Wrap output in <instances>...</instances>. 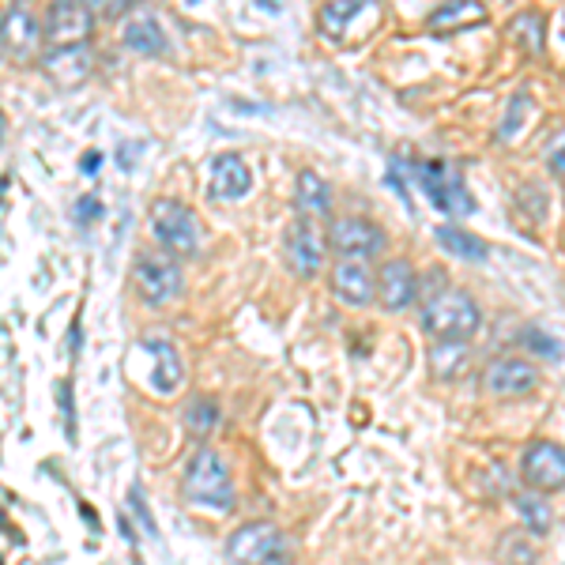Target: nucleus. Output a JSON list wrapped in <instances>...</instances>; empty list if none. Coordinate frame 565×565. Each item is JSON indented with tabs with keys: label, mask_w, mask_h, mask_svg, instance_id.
Segmentation results:
<instances>
[{
	"label": "nucleus",
	"mask_w": 565,
	"mask_h": 565,
	"mask_svg": "<svg viewBox=\"0 0 565 565\" xmlns=\"http://www.w3.org/2000/svg\"><path fill=\"white\" fill-rule=\"evenodd\" d=\"M498 558L505 565H536V547L521 536H501V551Z\"/></svg>",
	"instance_id": "27"
},
{
	"label": "nucleus",
	"mask_w": 565,
	"mask_h": 565,
	"mask_svg": "<svg viewBox=\"0 0 565 565\" xmlns=\"http://www.w3.org/2000/svg\"><path fill=\"white\" fill-rule=\"evenodd\" d=\"M543 30H547L543 15H539V12H521V15H513V20H509L505 35L513 38L516 46H524L528 53H543Z\"/></svg>",
	"instance_id": "24"
},
{
	"label": "nucleus",
	"mask_w": 565,
	"mask_h": 565,
	"mask_svg": "<svg viewBox=\"0 0 565 565\" xmlns=\"http://www.w3.org/2000/svg\"><path fill=\"white\" fill-rule=\"evenodd\" d=\"M429 362H434V377L441 381H457L467 373V362H472V355H467V344H434V351H429Z\"/></svg>",
	"instance_id": "23"
},
{
	"label": "nucleus",
	"mask_w": 565,
	"mask_h": 565,
	"mask_svg": "<svg viewBox=\"0 0 565 565\" xmlns=\"http://www.w3.org/2000/svg\"><path fill=\"white\" fill-rule=\"evenodd\" d=\"M294 204L306 219H321V215L332 211V189L329 181L317 170H301L298 181H294Z\"/></svg>",
	"instance_id": "19"
},
{
	"label": "nucleus",
	"mask_w": 565,
	"mask_h": 565,
	"mask_svg": "<svg viewBox=\"0 0 565 565\" xmlns=\"http://www.w3.org/2000/svg\"><path fill=\"white\" fill-rule=\"evenodd\" d=\"M253 185V174H249V163L234 151L227 155H215L211 166H208V193L215 201H242Z\"/></svg>",
	"instance_id": "15"
},
{
	"label": "nucleus",
	"mask_w": 565,
	"mask_h": 565,
	"mask_svg": "<svg viewBox=\"0 0 565 565\" xmlns=\"http://www.w3.org/2000/svg\"><path fill=\"white\" fill-rule=\"evenodd\" d=\"M437 242H441L445 253H452V257H460V260H472V265L490 257L487 242L467 234V230H460V227H437Z\"/></svg>",
	"instance_id": "20"
},
{
	"label": "nucleus",
	"mask_w": 565,
	"mask_h": 565,
	"mask_svg": "<svg viewBox=\"0 0 565 565\" xmlns=\"http://www.w3.org/2000/svg\"><path fill=\"white\" fill-rule=\"evenodd\" d=\"M42 72L57 87H79L91 79L94 72V53L91 46H65V50H50L42 57Z\"/></svg>",
	"instance_id": "16"
},
{
	"label": "nucleus",
	"mask_w": 565,
	"mask_h": 565,
	"mask_svg": "<svg viewBox=\"0 0 565 565\" xmlns=\"http://www.w3.org/2000/svg\"><path fill=\"white\" fill-rule=\"evenodd\" d=\"M227 554L234 565H268L272 558H283L286 554V539L272 521H257L237 528L227 539Z\"/></svg>",
	"instance_id": "8"
},
{
	"label": "nucleus",
	"mask_w": 565,
	"mask_h": 565,
	"mask_svg": "<svg viewBox=\"0 0 565 565\" xmlns=\"http://www.w3.org/2000/svg\"><path fill=\"white\" fill-rule=\"evenodd\" d=\"M215 426H219V408H215V400H208V396H193V400L185 403V434L204 441V437H211Z\"/></svg>",
	"instance_id": "25"
},
{
	"label": "nucleus",
	"mask_w": 565,
	"mask_h": 565,
	"mask_svg": "<svg viewBox=\"0 0 565 565\" xmlns=\"http://www.w3.org/2000/svg\"><path fill=\"white\" fill-rule=\"evenodd\" d=\"M329 245L339 253V260H370L385 249V230L362 215H339L329 227Z\"/></svg>",
	"instance_id": "9"
},
{
	"label": "nucleus",
	"mask_w": 565,
	"mask_h": 565,
	"mask_svg": "<svg viewBox=\"0 0 565 565\" xmlns=\"http://www.w3.org/2000/svg\"><path fill=\"white\" fill-rule=\"evenodd\" d=\"M483 329V309L460 286H437L423 298V332L434 344H467Z\"/></svg>",
	"instance_id": "1"
},
{
	"label": "nucleus",
	"mask_w": 565,
	"mask_h": 565,
	"mask_svg": "<svg viewBox=\"0 0 565 565\" xmlns=\"http://www.w3.org/2000/svg\"><path fill=\"white\" fill-rule=\"evenodd\" d=\"M521 479L531 495H558L565 490V445L531 441L521 457Z\"/></svg>",
	"instance_id": "6"
},
{
	"label": "nucleus",
	"mask_w": 565,
	"mask_h": 565,
	"mask_svg": "<svg viewBox=\"0 0 565 565\" xmlns=\"http://www.w3.org/2000/svg\"><path fill=\"white\" fill-rule=\"evenodd\" d=\"M524 344L531 347V351H536L539 358H547V362H554V358H562V347H558V339L554 336H547V332H539V329H528L524 332Z\"/></svg>",
	"instance_id": "29"
},
{
	"label": "nucleus",
	"mask_w": 565,
	"mask_h": 565,
	"mask_svg": "<svg viewBox=\"0 0 565 565\" xmlns=\"http://www.w3.org/2000/svg\"><path fill=\"white\" fill-rule=\"evenodd\" d=\"M411 174H415L419 189H423L426 201L434 204L437 211L452 215V219L475 211V201L472 193H467L464 178H460L449 163H411Z\"/></svg>",
	"instance_id": "3"
},
{
	"label": "nucleus",
	"mask_w": 565,
	"mask_h": 565,
	"mask_svg": "<svg viewBox=\"0 0 565 565\" xmlns=\"http://www.w3.org/2000/svg\"><path fill=\"white\" fill-rule=\"evenodd\" d=\"M268 565H294V562H291V554H283V558H272Z\"/></svg>",
	"instance_id": "35"
},
{
	"label": "nucleus",
	"mask_w": 565,
	"mask_h": 565,
	"mask_svg": "<svg viewBox=\"0 0 565 565\" xmlns=\"http://www.w3.org/2000/svg\"><path fill=\"white\" fill-rule=\"evenodd\" d=\"M99 163H102L99 151H87V158H84L79 166H84V174H94V170H99Z\"/></svg>",
	"instance_id": "34"
},
{
	"label": "nucleus",
	"mask_w": 565,
	"mask_h": 565,
	"mask_svg": "<svg viewBox=\"0 0 565 565\" xmlns=\"http://www.w3.org/2000/svg\"><path fill=\"white\" fill-rule=\"evenodd\" d=\"M513 505H516V513H521V524L531 531V536H547V531L554 528V513L543 501V495H531L528 490V495H516Z\"/></svg>",
	"instance_id": "22"
},
{
	"label": "nucleus",
	"mask_w": 565,
	"mask_h": 565,
	"mask_svg": "<svg viewBox=\"0 0 565 565\" xmlns=\"http://www.w3.org/2000/svg\"><path fill=\"white\" fill-rule=\"evenodd\" d=\"M151 230H155L158 245H166L178 257H193L201 249V227L196 215L181 201H155L151 204Z\"/></svg>",
	"instance_id": "4"
},
{
	"label": "nucleus",
	"mask_w": 565,
	"mask_h": 565,
	"mask_svg": "<svg viewBox=\"0 0 565 565\" xmlns=\"http://www.w3.org/2000/svg\"><path fill=\"white\" fill-rule=\"evenodd\" d=\"M46 30L38 23V15L27 4H12L0 15V50L12 61H30L42 46Z\"/></svg>",
	"instance_id": "10"
},
{
	"label": "nucleus",
	"mask_w": 565,
	"mask_h": 565,
	"mask_svg": "<svg viewBox=\"0 0 565 565\" xmlns=\"http://www.w3.org/2000/svg\"><path fill=\"white\" fill-rule=\"evenodd\" d=\"M121 42L129 46V50L143 53V57H158V53H166V35H163V27H158V20L151 12H137L129 23H125Z\"/></svg>",
	"instance_id": "18"
},
{
	"label": "nucleus",
	"mask_w": 565,
	"mask_h": 565,
	"mask_svg": "<svg viewBox=\"0 0 565 565\" xmlns=\"http://www.w3.org/2000/svg\"><path fill=\"white\" fill-rule=\"evenodd\" d=\"M531 110V102H528V94H513V102L505 106V117H501V129H498V137L501 140H513L516 132L524 129V114Z\"/></svg>",
	"instance_id": "28"
},
{
	"label": "nucleus",
	"mask_w": 565,
	"mask_h": 565,
	"mask_svg": "<svg viewBox=\"0 0 565 565\" xmlns=\"http://www.w3.org/2000/svg\"><path fill=\"white\" fill-rule=\"evenodd\" d=\"M358 12H362V4H358V0H339V4H324L321 8V23H324V30H329V38L344 35V27L355 20Z\"/></svg>",
	"instance_id": "26"
},
{
	"label": "nucleus",
	"mask_w": 565,
	"mask_h": 565,
	"mask_svg": "<svg viewBox=\"0 0 565 565\" xmlns=\"http://www.w3.org/2000/svg\"><path fill=\"white\" fill-rule=\"evenodd\" d=\"M143 347L151 351V388L163 396L178 393L181 377H185V365H181V351L166 339H143Z\"/></svg>",
	"instance_id": "17"
},
{
	"label": "nucleus",
	"mask_w": 565,
	"mask_h": 565,
	"mask_svg": "<svg viewBox=\"0 0 565 565\" xmlns=\"http://www.w3.org/2000/svg\"><path fill=\"white\" fill-rule=\"evenodd\" d=\"M539 385V370L528 362V358H513L501 355L483 370V388L498 400H513V396H524Z\"/></svg>",
	"instance_id": "12"
},
{
	"label": "nucleus",
	"mask_w": 565,
	"mask_h": 565,
	"mask_svg": "<svg viewBox=\"0 0 565 565\" xmlns=\"http://www.w3.org/2000/svg\"><path fill=\"white\" fill-rule=\"evenodd\" d=\"M487 20V12H483V4H472V0H460V4H441L437 12H429L426 27L429 30H464V27H475V23Z\"/></svg>",
	"instance_id": "21"
},
{
	"label": "nucleus",
	"mask_w": 565,
	"mask_h": 565,
	"mask_svg": "<svg viewBox=\"0 0 565 565\" xmlns=\"http://www.w3.org/2000/svg\"><path fill=\"white\" fill-rule=\"evenodd\" d=\"M61 403H65V429H68V441H76V411H72V385H68V381L61 385Z\"/></svg>",
	"instance_id": "32"
},
{
	"label": "nucleus",
	"mask_w": 565,
	"mask_h": 565,
	"mask_svg": "<svg viewBox=\"0 0 565 565\" xmlns=\"http://www.w3.org/2000/svg\"><path fill=\"white\" fill-rule=\"evenodd\" d=\"M373 283H377V301L388 309V313L408 309L419 294V275H415V268H411V260H403V257L385 260L381 272L373 275Z\"/></svg>",
	"instance_id": "13"
},
{
	"label": "nucleus",
	"mask_w": 565,
	"mask_h": 565,
	"mask_svg": "<svg viewBox=\"0 0 565 565\" xmlns=\"http://www.w3.org/2000/svg\"><path fill=\"white\" fill-rule=\"evenodd\" d=\"M132 280H137V291L143 294L147 306H170L181 294V265L170 257V253H143L132 268Z\"/></svg>",
	"instance_id": "5"
},
{
	"label": "nucleus",
	"mask_w": 565,
	"mask_h": 565,
	"mask_svg": "<svg viewBox=\"0 0 565 565\" xmlns=\"http://www.w3.org/2000/svg\"><path fill=\"white\" fill-rule=\"evenodd\" d=\"M94 27V12L87 4H76V0H57L50 4V15H46V38L53 42V50H65V46H87Z\"/></svg>",
	"instance_id": "11"
},
{
	"label": "nucleus",
	"mask_w": 565,
	"mask_h": 565,
	"mask_svg": "<svg viewBox=\"0 0 565 565\" xmlns=\"http://www.w3.org/2000/svg\"><path fill=\"white\" fill-rule=\"evenodd\" d=\"M329 280H332V294L351 309H362L377 298V283H373V272L365 260H336Z\"/></svg>",
	"instance_id": "14"
},
{
	"label": "nucleus",
	"mask_w": 565,
	"mask_h": 565,
	"mask_svg": "<svg viewBox=\"0 0 565 565\" xmlns=\"http://www.w3.org/2000/svg\"><path fill=\"white\" fill-rule=\"evenodd\" d=\"M283 253H286V265L294 268V275H301V280H313V275L324 268L329 237L317 230V219H306V215H298V219L286 227Z\"/></svg>",
	"instance_id": "7"
},
{
	"label": "nucleus",
	"mask_w": 565,
	"mask_h": 565,
	"mask_svg": "<svg viewBox=\"0 0 565 565\" xmlns=\"http://www.w3.org/2000/svg\"><path fill=\"white\" fill-rule=\"evenodd\" d=\"M547 166H551L558 178H565V129L551 140V147H547Z\"/></svg>",
	"instance_id": "30"
},
{
	"label": "nucleus",
	"mask_w": 565,
	"mask_h": 565,
	"mask_svg": "<svg viewBox=\"0 0 565 565\" xmlns=\"http://www.w3.org/2000/svg\"><path fill=\"white\" fill-rule=\"evenodd\" d=\"M129 501H132V509H137V516H140L143 528H147L151 536H158V531H155V521H151V513H147V505H143V495H140V490H132Z\"/></svg>",
	"instance_id": "33"
},
{
	"label": "nucleus",
	"mask_w": 565,
	"mask_h": 565,
	"mask_svg": "<svg viewBox=\"0 0 565 565\" xmlns=\"http://www.w3.org/2000/svg\"><path fill=\"white\" fill-rule=\"evenodd\" d=\"M185 498L201 509H230L234 505V483H230L227 460L215 449H201L189 460L185 472Z\"/></svg>",
	"instance_id": "2"
},
{
	"label": "nucleus",
	"mask_w": 565,
	"mask_h": 565,
	"mask_svg": "<svg viewBox=\"0 0 565 565\" xmlns=\"http://www.w3.org/2000/svg\"><path fill=\"white\" fill-rule=\"evenodd\" d=\"M76 219L79 222H99L102 219V201L99 196H79V204H76Z\"/></svg>",
	"instance_id": "31"
}]
</instances>
